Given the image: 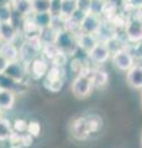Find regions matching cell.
I'll list each match as a JSON object with an SVG mask.
<instances>
[{"label": "cell", "instance_id": "7402d4cb", "mask_svg": "<svg viewBox=\"0 0 142 148\" xmlns=\"http://www.w3.org/2000/svg\"><path fill=\"white\" fill-rule=\"evenodd\" d=\"M77 0H62V4H61V14L63 17L66 18H69L74 11L77 10Z\"/></svg>", "mask_w": 142, "mask_h": 148}, {"label": "cell", "instance_id": "cb8c5ba5", "mask_svg": "<svg viewBox=\"0 0 142 148\" xmlns=\"http://www.w3.org/2000/svg\"><path fill=\"white\" fill-rule=\"evenodd\" d=\"M59 52H61V51L58 49V47L56 45H54V43H49V45H43L42 51H41V56L51 63V61L54 57H56Z\"/></svg>", "mask_w": 142, "mask_h": 148}, {"label": "cell", "instance_id": "f35d334b", "mask_svg": "<svg viewBox=\"0 0 142 148\" xmlns=\"http://www.w3.org/2000/svg\"><path fill=\"white\" fill-rule=\"evenodd\" d=\"M0 43H1V31H0Z\"/></svg>", "mask_w": 142, "mask_h": 148}, {"label": "cell", "instance_id": "ffe728a7", "mask_svg": "<svg viewBox=\"0 0 142 148\" xmlns=\"http://www.w3.org/2000/svg\"><path fill=\"white\" fill-rule=\"evenodd\" d=\"M12 133H14L12 123L5 117L0 116V142L9 141V138L11 137Z\"/></svg>", "mask_w": 142, "mask_h": 148}, {"label": "cell", "instance_id": "836d02e7", "mask_svg": "<svg viewBox=\"0 0 142 148\" xmlns=\"http://www.w3.org/2000/svg\"><path fill=\"white\" fill-rule=\"evenodd\" d=\"M88 15L86 12H84V11H82V10H79V9H77V10L74 11V14L71 16V18L73 21H75V22H78V24H82L83 22V20L85 18V16Z\"/></svg>", "mask_w": 142, "mask_h": 148}, {"label": "cell", "instance_id": "8d00e7d4", "mask_svg": "<svg viewBox=\"0 0 142 148\" xmlns=\"http://www.w3.org/2000/svg\"><path fill=\"white\" fill-rule=\"evenodd\" d=\"M126 5L139 10L140 8H142V0H126Z\"/></svg>", "mask_w": 142, "mask_h": 148}, {"label": "cell", "instance_id": "ab89813d", "mask_svg": "<svg viewBox=\"0 0 142 148\" xmlns=\"http://www.w3.org/2000/svg\"><path fill=\"white\" fill-rule=\"evenodd\" d=\"M141 145H142V137H141Z\"/></svg>", "mask_w": 142, "mask_h": 148}, {"label": "cell", "instance_id": "f1b7e54d", "mask_svg": "<svg viewBox=\"0 0 142 148\" xmlns=\"http://www.w3.org/2000/svg\"><path fill=\"white\" fill-rule=\"evenodd\" d=\"M27 127H29V122L22 119H16L15 121L12 122V130H14V132H16V133H26Z\"/></svg>", "mask_w": 142, "mask_h": 148}, {"label": "cell", "instance_id": "d4e9b609", "mask_svg": "<svg viewBox=\"0 0 142 148\" xmlns=\"http://www.w3.org/2000/svg\"><path fill=\"white\" fill-rule=\"evenodd\" d=\"M34 14L51 12V0H32Z\"/></svg>", "mask_w": 142, "mask_h": 148}, {"label": "cell", "instance_id": "74e56055", "mask_svg": "<svg viewBox=\"0 0 142 148\" xmlns=\"http://www.w3.org/2000/svg\"><path fill=\"white\" fill-rule=\"evenodd\" d=\"M14 0H0V8L6 6V5H12Z\"/></svg>", "mask_w": 142, "mask_h": 148}, {"label": "cell", "instance_id": "9c48e42d", "mask_svg": "<svg viewBox=\"0 0 142 148\" xmlns=\"http://www.w3.org/2000/svg\"><path fill=\"white\" fill-rule=\"evenodd\" d=\"M20 34L25 37V40H36V38H40L41 27L35 22L32 16L25 17L24 24H22L20 30Z\"/></svg>", "mask_w": 142, "mask_h": 148}, {"label": "cell", "instance_id": "44dd1931", "mask_svg": "<svg viewBox=\"0 0 142 148\" xmlns=\"http://www.w3.org/2000/svg\"><path fill=\"white\" fill-rule=\"evenodd\" d=\"M58 32L53 29L52 26L45 27V29H41V34H40V40L43 45H49V43H54L56 42Z\"/></svg>", "mask_w": 142, "mask_h": 148}, {"label": "cell", "instance_id": "d6a6232c", "mask_svg": "<svg viewBox=\"0 0 142 148\" xmlns=\"http://www.w3.org/2000/svg\"><path fill=\"white\" fill-rule=\"evenodd\" d=\"M91 4H93V0H77V8L86 14L90 12Z\"/></svg>", "mask_w": 142, "mask_h": 148}, {"label": "cell", "instance_id": "d590c367", "mask_svg": "<svg viewBox=\"0 0 142 148\" xmlns=\"http://www.w3.org/2000/svg\"><path fill=\"white\" fill-rule=\"evenodd\" d=\"M9 63H10V62H9L8 59L4 57L1 53H0V73H4V72L6 71V68H8V66H9Z\"/></svg>", "mask_w": 142, "mask_h": 148}, {"label": "cell", "instance_id": "ba28073f", "mask_svg": "<svg viewBox=\"0 0 142 148\" xmlns=\"http://www.w3.org/2000/svg\"><path fill=\"white\" fill-rule=\"evenodd\" d=\"M102 25H103V21H102V18H100V16L89 12L88 15L85 16L83 22L80 24V30H82V32H85V34L97 35L100 30V27H102Z\"/></svg>", "mask_w": 142, "mask_h": 148}, {"label": "cell", "instance_id": "8992f818", "mask_svg": "<svg viewBox=\"0 0 142 148\" xmlns=\"http://www.w3.org/2000/svg\"><path fill=\"white\" fill-rule=\"evenodd\" d=\"M127 40L131 42H139L142 40V18L135 17L127 21L125 26Z\"/></svg>", "mask_w": 142, "mask_h": 148}, {"label": "cell", "instance_id": "5b68a950", "mask_svg": "<svg viewBox=\"0 0 142 148\" xmlns=\"http://www.w3.org/2000/svg\"><path fill=\"white\" fill-rule=\"evenodd\" d=\"M113 62L119 71H122V72H129L130 69L135 66L134 57H132V54L130 52H127L126 49H121V51H117V52L114 53Z\"/></svg>", "mask_w": 142, "mask_h": 148}, {"label": "cell", "instance_id": "484cf974", "mask_svg": "<svg viewBox=\"0 0 142 148\" xmlns=\"http://www.w3.org/2000/svg\"><path fill=\"white\" fill-rule=\"evenodd\" d=\"M9 147H10V148H25L24 133L14 132L11 135V137L9 138Z\"/></svg>", "mask_w": 142, "mask_h": 148}, {"label": "cell", "instance_id": "83f0119b", "mask_svg": "<svg viewBox=\"0 0 142 148\" xmlns=\"http://www.w3.org/2000/svg\"><path fill=\"white\" fill-rule=\"evenodd\" d=\"M86 121H88V126H89L90 133L99 131L100 127H102V125H103L100 117H99V116H94V115H91V116L86 117Z\"/></svg>", "mask_w": 142, "mask_h": 148}, {"label": "cell", "instance_id": "ac0fdd59", "mask_svg": "<svg viewBox=\"0 0 142 148\" xmlns=\"http://www.w3.org/2000/svg\"><path fill=\"white\" fill-rule=\"evenodd\" d=\"M15 104V92L11 90H0V109L10 110Z\"/></svg>", "mask_w": 142, "mask_h": 148}, {"label": "cell", "instance_id": "e0dca14e", "mask_svg": "<svg viewBox=\"0 0 142 148\" xmlns=\"http://www.w3.org/2000/svg\"><path fill=\"white\" fill-rule=\"evenodd\" d=\"M90 78H91V82H93L94 88H97V89L104 88L108 84V80H109L108 73L105 71H103V69H100V68L90 71Z\"/></svg>", "mask_w": 142, "mask_h": 148}, {"label": "cell", "instance_id": "4fadbf2b", "mask_svg": "<svg viewBox=\"0 0 142 148\" xmlns=\"http://www.w3.org/2000/svg\"><path fill=\"white\" fill-rule=\"evenodd\" d=\"M126 73V80L129 83V85L135 88V89H142V66L135 64Z\"/></svg>", "mask_w": 142, "mask_h": 148}, {"label": "cell", "instance_id": "277c9868", "mask_svg": "<svg viewBox=\"0 0 142 148\" xmlns=\"http://www.w3.org/2000/svg\"><path fill=\"white\" fill-rule=\"evenodd\" d=\"M49 67H51L49 62L47 59H45L42 56H40L38 58L34 59L31 63L26 64L27 74L32 77L34 79H43L48 72Z\"/></svg>", "mask_w": 142, "mask_h": 148}, {"label": "cell", "instance_id": "e575fe53", "mask_svg": "<svg viewBox=\"0 0 142 148\" xmlns=\"http://www.w3.org/2000/svg\"><path fill=\"white\" fill-rule=\"evenodd\" d=\"M61 4L62 0H51V14L53 16L61 14Z\"/></svg>", "mask_w": 142, "mask_h": 148}, {"label": "cell", "instance_id": "3957f363", "mask_svg": "<svg viewBox=\"0 0 142 148\" xmlns=\"http://www.w3.org/2000/svg\"><path fill=\"white\" fill-rule=\"evenodd\" d=\"M54 45L57 46L59 51L67 53L68 56H72L74 53V51L78 48L77 36L74 34H72V32H69L68 30L59 31Z\"/></svg>", "mask_w": 142, "mask_h": 148}, {"label": "cell", "instance_id": "4dcf8cb0", "mask_svg": "<svg viewBox=\"0 0 142 148\" xmlns=\"http://www.w3.org/2000/svg\"><path fill=\"white\" fill-rule=\"evenodd\" d=\"M104 8H105V1H102V0H93L90 12L94 14V15L100 16V15H103V12H104Z\"/></svg>", "mask_w": 142, "mask_h": 148}, {"label": "cell", "instance_id": "b9f144b4", "mask_svg": "<svg viewBox=\"0 0 142 148\" xmlns=\"http://www.w3.org/2000/svg\"><path fill=\"white\" fill-rule=\"evenodd\" d=\"M0 111H1V109H0Z\"/></svg>", "mask_w": 142, "mask_h": 148}, {"label": "cell", "instance_id": "f546056e", "mask_svg": "<svg viewBox=\"0 0 142 148\" xmlns=\"http://www.w3.org/2000/svg\"><path fill=\"white\" fill-rule=\"evenodd\" d=\"M67 61H68V54L61 51V52H59L56 57H54L51 61V64H52V66H57V67L63 68L67 64Z\"/></svg>", "mask_w": 142, "mask_h": 148}, {"label": "cell", "instance_id": "603a6c76", "mask_svg": "<svg viewBox=\"0 0 142 148\" xmlns=\"http://www.w3.org/2000/svg\"><path fill=\"white\" fill-rule=\"evenodd\" d=\"M32 18L35 20L36 24L41 27V29H45V27L51 26L53 15L51 12H40V14H34Z\"/></svg>", "mask_w": 142, "mask_h": 148}, {"label": "cell", "instance_id": "30bf717a", "mask_svg": "<svg viewBox=\"0 0 142 148\" xmlns=\"http://www.w3.org/2000/svg\"><path fill=\"white\" fill-rule=\"evenodd\" d=\"M4 73L16 82H24V78L27 74V68H26V64L22 63L19 59V61H16V62L9 63L6 71Z\"/></svg>", "mask_w": 142, "mask_h": 148}, {"label": "cell", "instance_id": "5bb4252c", "mask_svg": "<svg viewBox=\"0 0 142 148\" xmlns=\"http://www.w3.org/2000/svg\"><path fill=\"white\" fill-rule=\"evenodd\" d=\"M0 53L5 57L9 62H16L20 59V51L15 43H0Z\"/></svg>", "mask_w": 142, "mask_h": 148}, {"label": "cell", "instance_id": "2e32d148", "mask_svg": "<svg viewBox=\"0 0 142 148\" xmlns=\"http://www.w3.org/2000/svg\"><path fill=\"white\" fill-rule=\"evenodd\" d=\"M12 8L14 11H16L24 17H30L34 15L32 0H14Z\"/></svg>", "mask_w": 142, "mask_h": 148}, {"label": "cell", "instance_id": "4316f807", "mask_svg": "<svg viewBox=\"0 0 142 148\" xmlns=\"http://www.w3.org/2000/svg\"><path fill=\"white\" fill-rule=\"evenodd\" d=\"M14 15L12 5H6L0 8V22H10Z\"/></svg>", "mask_w": 142, "mask_h": 148}, {"label": "cell", "instance_id": "9a60e30c", "mask_svg": "<svg viewBox=\"0 0 142 148\" xmlns=\"http://www.w3.org/2000/svg\"><path fill=\"white\" fill-rule=\"evenodd\" d=\"M72 132H73V135H74L77 138H79V140H83V138L88 137L90 135V131H89L86 117L77 119L72 126Z\"/></svg>", "mask_w": 142, "mask_h": 148}, {"label": "cell", "instance_id": "7a4b0ae2", "mask_svg": "<svg viewBox=\"0 0 142 148\" xmlns=\"http://www.w3.org/2000/svg\"><path fill=\"white\" fill-rule=\"evenodd\" d=\"M71 89H72V92L74 94V96H77L79 99L86 98L88 95H90L91 90L94 89L93 82H91V78H90V73L77 75L75 79L72 83Z\"/></svg>", "mask_w": 142, "mask_h": 148}, {"label": "cell", "instance_id": "52a82bcc", "mask_svg": "<svg viewBox=\"0 0 142 148\" xmlns=\"http://www.w3.org/2000/svg\"><path fill=\"white\" fill-rule=\"evenodd\" d=\"M110 49L106 43L99 42L95 47L89 52V59L95 64H103L110 58Z\"/></svg>", "mask_w": 142, "mask_h": 148}, {"label": "cell", "instance_id": "7bdbcfd3", "mask_svg": "<svg viewBox=\"0 0 142 148\" xmlns=\"http://www.w3.org/2000/svg\"><path fill=\"white\" fill-rule=\"evenodd\" d=\"M0 90H1V89H0Z\"/></svg>", "mask_w": 142, "mask_h": 148}, {"label": "cell", "instance_id": "7c38bea8", "mask_svg": "<svg viewBox=\"0 0 142 148\" xmlns=\"http://www.w3.org/2000/svg\"><path fill=\"white\" fill-rule=\"evenodd\" d=\"M77 43H78V47H80L82 49H84L85 52L89 53L90 51L99 43V40H98L97 35L80 32V34L77 35Z\"/></svg>", "mask_w": 142, "mask_h": 148}, {"label": "cell", "instance_id": "1f68e13d", "mask_svg": "<svg viewBox=\"0 0 142 148\" xmlns=\"http://www.w3.org/2000/svg\"><path fill=\"white\" fill-rule=\"evenodd\" d=\"M41 132V125L37 121H31L29 122V127H27V133H30L32 137H37Z\"/></svg>", "mask_w": 142, "mask_h": 148}, {"label": "cell", "instance_id": "60d3db41", "mask_svg": "<svg viewBox=\"0 0 142 148\" xmlns=\"http://www.w3.org/2000/svg\"><path fill=\"white\" fill-rule=\"evenodd\" d=\"M102 1H106V0H102Z\"/></svg>", "mask_w": 142, "mask_h": 148}, {"label": "cell", "instance_id": "d6986e66", "mask_svg": "<svg viewBox=\"0 0 142 148\" xmlns=\"http://www.w3.org/2000/svg\"><path fill=\"white\" fill-rule=\"evenodd\" d=\"M43 83H53V82H61L64 80V72H63V68L57 67V66H52L49 67L47 74L43 78Z\"/></svg>", "mask_w": 142, "mask_h": 148}, {"label": "cell", "instance_id": "8fae6325", "mask_svg": "<svg viewBox=\"0 0 142 148\" xmlns=\"http://www.w3.org/2000/svg\"><path fill=\"white\" fill-rule=\"evenodd\" d=\"M0 31H1V42H5V43H15L20 32L14 26L11 21L0 22Z\"/></svg>", "mask_w": 142, "mask_h": 148}, {"label": "cell", "instance_id": "6da1fadb", "mask_svg": "<svg viewBox=\"0 0 142 148\" xmlns=\"http://www.w3.org/2000/svg\"><path fill=\"white\" fill-rule=\"evenodd\" d=\"M43 43L41 42L40 38L36 40H25L24 42L20 45V61L25 64H29L34 61V59L38 58L41 56V51H42Z\"/></svg>", "mask_w": 142, "mask_h": 148}]
</instances>
